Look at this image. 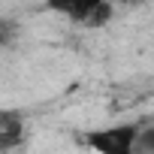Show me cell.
<instances>
[{
	"mask_svg": "<svg viewBox=\"0 0 154 154\" xmlns=\"http://www.w3.org/2000/svg\"><path fill=\"white\" fill-rule=\"evenodd\" d=\"M136 133H139V124H118L106 130H88L82 133V142L97 154H133Z\"/></svg>",
	"mask_w": 154,
	"mask_h": 154,
	"instance_id": "1",
	"label": "cell"
},
{
	"mask_svg": "<svg viewBox=\"0 0 154 154\" xmlns=\"http://www.w3.org/2000/svg\"><path fill=\"white\" fill-rule=\"evenodd\" d=\"M109 18H112V3H103V0H97L94 9L88 12V18L82 21V27H103Z\"/></svg>",
	"mask_w": 154,
	"mask_h": 154,
	"instance_id": "2",
	"label": "cell"
},
{
	"mask_svg": "<svg viewBox=\"0 0 154 154\" xmlns=\"http://www.w3.org/2000/svg\"><path fill=\"white\" fill-rule=\"evenodd\" d=\"M133 154H154V127L142 124L136 139H133Z\"/></svg>",
	"mask_w": 154,
	"mask_h": 154,
	"instance_id": "3",
	"label": "cell"
},
{
	"mask_svg": "<svg viewBox=\"0 0 154 154\" xmlns=\"http://www.w3.org/2000/svg\"><path fill=\"white\" fill-rule=\"evenodd\" d=\"M18 33V24L15 21H0V45H9Z\"/></svg>",
	"mask_w": 154,
	"mask_h": 154,
	"instance_id": "4",
	"label": "cell"
},
{
	"mask_svg": "<svg viewBox=\"0 0 154 154\" xmlns=\"http://www.w3.org/2000/svg\"><path fill=\"white\" fill-rule=\"evenodd\" d=\"M21 121V112H6V109H0V130L9 127V124H18Z\"/></svg>",
	"mask_w": 154,
	"mask_h": 154,
	"instance_id": "5",
	"label": "cell"
}]
</instances>
